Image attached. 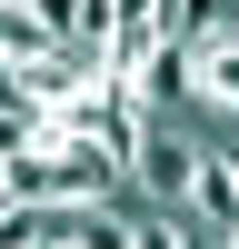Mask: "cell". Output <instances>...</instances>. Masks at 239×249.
<instances>
[{
	"label": "cell",
	"instance_id": "5",
	"mask_svg": "<svg viewBox=\"0 0 239 249\" xmlns=\"http://www.w3.org/2000/svg\"><path fill=\"white\" fill-rule=\"evenodd\" d=\"M229 20H239V0H159V40H179V50L219 40Z\"/></svg>",
	"mask_w": 239,
	"mask_h": 249
},
{
	"label": "cell",
	"instance_id": "10",
	"mask_svg": "<svg viewBox=\"0 0 239 249\" xmlns=\"http://www.w3.org/2000/svg\"><path fill=\"white\" fill-rule=\"evenodd\" d=\"M209 249H239V230H219V239H209Z\"/></svg>",
	"mask_w": 239,
	"mask_h": 249
},
{
	"label": "cell",
	"instance_id": "8",
	"mask_svg": "<svg viewBox=\"0 0 239 249\" xmlns=\"http://www.w3.org/2000/svg\"><path fill=\"white\" fill-rule=\"evenodd\" d=\"M30 140H40V120H30V110H0V160H20Z\"/></svg>",
	"mask_w": 239,
	"mask_h": 249
},
{
	"label": "cell",
	"instance_id": "6",
	"mask_svg": "<svg viewBox=\"0 0 239 249\" xmlns=\"http://www.w3.org/2000/svg\"><path fill=\"white\" fill-rule=\"evenodd\" d=\"M130 249H209L189 210H130Z\"/></svg>",
	"mask_w": 239,
	"mask_h": 249
},
{
	"label": "cell",
	"instance_id": "7",
	"mask_svg": "<svg viewBox=\"0 0 239 249\" xmlns=\"http://www.w3.org/2000/svg\"><path fill=\"white\" fill-rule=\"evenodd\" d=\"M40 50H60V40L40 30V10L30 0H0V70H20V60H40Z\"/></svg>",
	"mask_w": 239,
	"mask_h": 249
},
{
	"label": "cell",
	"instance_id": "3",
	"mask_svg": "<svg viewBox=\"0 0 239 249\" xmlns=\"http://www.w3.org/2000/svg\"><path fill=\"white\" fill-rule=\"evenodd\" d=\"M189 110L239 130V20H229L219 40H199V50H189Z\"/></svg>",
	"mask_w": 239,
	"mask_h": 249
},
{
	"label": "cell",
	"instance_id": "11",
	"mask_svg": "<svg viewBox=\"0 0 239 249\" xmlns=\"http://www.w3.org/2000/svg\"><path fill=\"white\" fill-rule=\"evenodd\" d=\"M0 199H10V160H0Z\"/></svg>",
	"mask_w": 239,
	"mask_h": 249
},
{
	"label": "cell",
	"instance_id": "9",
	"mask_svg": "<svg viewBox=\"0 0 239 249\" xmlns=\"http://www.w3.org/2000/svg\"><path fill=\"white\" fill-rule=\"evenodd\" d=\"M0 110H20V100H10V70H0Z\"/></svg>",
	"mask_w": 239,
	"mask_h": 249
},
{
	"label": "cell",
	"instance_id": "4",
	"mask_svg": "<svg viewBox=\"0 0 239 249\" xmlns=\"http://www.w3.org/2000/svg\"><path fill=\"white\" fill-rule=\"evenodd\" d=\"M189 219L199 230H239V140H199V179H189Z\"/></svg>",
	"mask_w": 239,
	"mask_h": 249
},
{
	"label": "cell",
	"instance_id": "2",
	"mask_svg": "<svg viewBox=\"0 0 239 249\" xmlns=\"http://www.w3.org/2000/svg\"><path fill=\"white\" fill-rule=\"evenodd\" d=\"M120 100H130L139 120H189V50H179V40H159V50L120 80Z\"/></svg>",
	"mask_w": 239,
	"mask_h": 249
},
{
	"label": "cell",
	"instance_id": "1",
	"mask_svg": "<svg viewBox=\"0 0 239 249\" xmlns=\"http://www.w3.org/2000/svg\"><path fill=\"white\" fill-rule=\"evenodd\" d=\"M189 179H199L189 120H150L139 150H130V210H189Z\"/></svg>",
	"mask_w": 239,
	"mask_h": 249
}]
</instances>
